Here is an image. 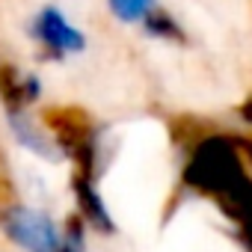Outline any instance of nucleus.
<instances>
[{
	"instance_id": "nucleus-9",
	"label": "nucleus",
	"mask_w": 252,
	"mask_h": 252,
	"mask_svg": "<svg viewBox=\"0 0 252 252\" xmlns=\"http://www.w3.org/2000/svg\"><path fill=\"white\" fill-rule=\"evenodd\" d=\"M143 27L152 33V36H158V39H166V42H178V45H184L187 42V36H184V30H181V24L169 15V12H163V9H152L146 18H143Z\"/></svg>"
},
{
	"instance_id": "nucleus-5",
	"label": "nucleus",
	"mask_w": 252,
	"mask_h": 252,
	"mask_svg": "<svg viewBox=\"0 0 252 252\" xmlns=\"http://www.w3.org/2000/svg\"><path fill=\"white\" fill-rule=\"evenodd\" d=\"M42 83L36 74L15 68L12 63H0V101H3L6 113H21L33 101H39Z\"/></svg>"
},
{
	"instance_id": "nucleus-13",
	"label": "nucleus",
	"mask_w": 252,
	"mask_h": 252,
	"mask_svg": "<svg viewBox=\"0 0 252 252\" xmlns=\"http://www.w3.org/2000/svg\"><path fill=\"white\" fill-rule=\"evenodd\" d=\"M63 252H80V249H74V246H65V243H63Z\"/></svg>"
},
{
	"instance_id": "nucleus-8",
	"label": "nucleus",
	"mask_w": 252,
	"mask_h": 252,
	"mask_svg": "<svg viewBox=\"0 0 252 252\" xmlns=\"http://www.w3.org/2000/svg\"><path fill=\"white\" fill-rule=\"evenodd\" d=\"M6 116H9V128H12L15 140H18L24 149H30L36 158H42V160H60V158H63V152L57 149V143H54V137L48 134V128H39V125L27 116V110H21V113H6Z\"/></svg>"
},
{
	"instance_id": "nucleus-2",
	"label": "nucleus",
	"mask_w": 252,
	"mask_h": 252,
	"mask_svg": "<svg viewBox=\"0 0 252 252\" xmlns=\"http://www.w3.org/2000/svg\"><path fill=\"white\" fill-rule=\"evenodd\" d=\"M42 125L51 131L63 158H71L77 172L98 178V128L83 107L57 104L42 113Z\"/></svg>"
},
{
	"instance_id": "nucleus-10",
	"label": "nucleus",
	"mask_w": 252,
	"mask_h": 252,
	"mask_svg": "<svg viewBox=\"0 0 252 252\" xmlns=\"http://www.w3.org/2000/svg\"><path fill=\"white\" fill-rule=\"evenodd\" d=\"M107 6H110V12H113L119 21L137 24V21H143V18L155 9V0H107Z\"/></svg>"
},
{
	"instance_id": "nucleus-4",
	"label": "nucleus",
	"mask_w": 252,
	"mask_h": 252,
	"mask_svg": "<svg viewBox=\"0 0 252 252\" xmlns=\"http://www.w3.org/2000/svg\"><path fill=\"white\" fill-rule=\"evenodd\" d=\"M33 36L48 51L51 60H63L68 54H80L86 48V36L65 21V15L57 6H45L39 18L33 21Z\"/></svg>"
},
{
	"instance_id": "nucleus-12",
	"label": "nucleus",
	"mask_w": 252,
	"mask_h": 252,
	"mask_svg": "<svg viewBox=\"0 0 252 252\" xmlns=\"http://www.w3.org/2000/svg\"><path fill=\"white\" fill-rule=\"evenodd\" d=\"M237 143H240V152H243V155L249 158V163H252V140H237Z\"/></svg>"
},
{
	"instance_id": "nucleus-7",
	"label": "nucleus",
	"mask_w": 252,
	"mask_h": 252,
	"mask_svg": "<svg viewBox=\"0 0 252 252\" xmlns=\"http://www.w3.org/2000/svg\"><path fill=\"white\" fill-rule=\"evenodd\" d=\"M220 205V211L237 225L243 246L252 252V178L243 175L237 184H231L220 199H214Z\"/></svg>"
},
{
	"instance_id": "nucleus-3",
	"label": "nucleus",
	"mask_w": 252,
	"mask_h": 252,
	"mask_svg": "<svg viewBox=\"0 0 252 252\" xmlns=\"http://www.w3.org/2000/svg\"><path fill=\"white\" fill-rule=\"evenodd\" d=\"M0 231L24 252H63V237L54 220L24 205H9L0 211Z\"/></svg>"
},
{
	"instance_id": "nucleus-11",
	"label": "nucleus",
	"mask_w": 252,
	"mask_h": 252,
	"mask_svg": "<svg viewBox=\"0 0 252 252\" xmlns=\"http://www.w3.org/2000/svg\"><path fill=\"white\" fill-rule=\"evenodd\" d=\"M240 119H243V122H246V125H252V98H249V101H243V104H240Z\"/></svg>"
},
{
	"instance_id": "nucleus-1",
	"label": "nucleus",
	"mask_w": 252,
	"mask_h": 252,
	"mask_svg": "<svg viewBox=\"0 0 252 252\" xmlns=\"http://www.w3.org/2000/svg\"><path fill=\"white\" fill-rule=\"evenodd\" d=\"M243 175H246V166H243L240 143L234 137L214 134V137H202L190 149V158L184 163L181 178L190 190L211 196V199H220Z\"/></svg>"
},
{
	"instance_id": "nucleus-6",
	"label": "nucleus",
	"mask_w": 252,
	"mask_h": 252,
	"mask_svg": "<svg viewBox=\"0 0 252 252\" xmlns=\"http://www.w3.org/2000/svg\"><path fill=\"white\" fill-rule=\"evenodd\" d=\"M71 193H74V199H77V214L83 217L86 225H92V228L101 231V234H113V231H116V222H113V217H110V211H107V205H104V199H101V193H98L95 178H89V175H83V172H74V178H71Z\"/></svg>"
}]
</instances>
